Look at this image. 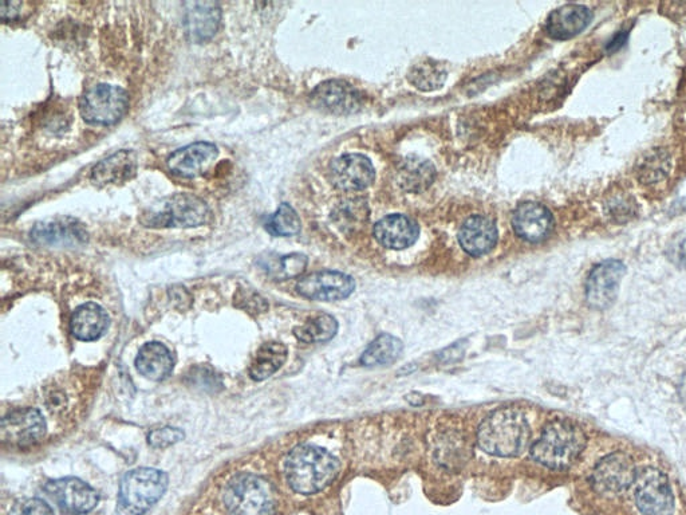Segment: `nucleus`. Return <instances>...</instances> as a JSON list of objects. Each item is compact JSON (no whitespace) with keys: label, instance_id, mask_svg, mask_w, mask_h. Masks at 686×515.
Wrapping results in <instances>:
<instances>
[{"label":"nucleus","instance_id":"obj_17","mask_svg":"<svg viewBox=\"0 0 686 515\" xmlns=\"http://www.w3.org/2000/svg\"><path fill=\"white\" fill-rule=\"evenodd\" d=\"M512 227L516 235L530 243L543 242L554 230V218L543 204L527 202L520 204L512 215Z\"/></svg>","mask_w":686,"mask_h":515},{"label":"nucleus","instance_id":"obj_7","mask_svg":"<svg viewBox=\"0 0 686 515\" xmlns=\"http://www.w3.org/2000/svg\"><path fill=\"white\" fill-rule=\"evenodd\" d=\"M128 93L120 86L98 84L86 90L80 100V112L86 123L112 125L126 113Z\"/></svg>","mask_w":686,"mask_h":515},{"label":"nucleus","instance_id":"obj_36","mask_svg":"<svg viewBox=\"0 0 686 515\" xmlns=\"http://www.w3.org/2000/svg\"><path fill=\"white\" fill-rule=\"evenodd\" d=\"M607 208H609L611 218L618 220V222H626L636 214L634 200L626 198V196H617V198L611 199L607 203Z\"/></svg>","mask_w":686,"mask_h":515},{"label":"nucleus","instance_id":"obj_35","mask_svg":"<svg viewBox=\"0 0 686 515\" xmlns=\"http://www.w3.org/2000/svg\"><path fill=\"white\" fill-rule=\"evenodd\" d=\"M9 515H55L54 510L39 498L22 499L15 503Z\"/></svg>","mask_w":686,"mask_h":515},{"label":"nucleus","instance_id":"obj_37","mask_svg":"<svg viewBox=\"0 0 686 515\" xmlns=\"http://www.w3.org/2000/svg\"><path fill=\"white\" fill-rule=\"evenodd\" d=\"M248 305L246 306V310H254V312H263V310L267 309L266 302H264L263 298H260L258 294L252 293V292H242V294H239L238 297H236V302H247Z\"/></svg>","mask_w":686,"mask_h":515},{"label":"nucleus","instance_id":"obj_5","mask_svg":"<svg viewBox=\"0 0 686 515\" xmlns=\"http://www.w3.org/2000/svg\"><path fill=\"white\" fill-rule=\"evenodd\" d=\"M164 471L141 467L122 478L118 494V515H143L159 502L168 489Z\"/></svg>","mask_w":686,"mask_h":515},{"label":"nucleus","instance_id":"obj_12","mask_svg":"<svg viewBox=\"0 0 686 515\" xmlns=\"http://www.w3.org/2000/svg\"><path fill=\"white\" fill-rule=\"evenodd\" d=\"M354 289L356 282L350 275L329 270L306 275L297 285L298 293L302 297L325 302L345 300Z\"/></svg>","mask_w":686,"mask_h":515},{"label":"nucleus","instance_id":"obj_21","mask_svg":"<svg viewBox=\"0 0 686 515\" xmlns=\"http://www.w3.org/2000/svg\"><path fill=\"white\" fill-rule=\"evenodd\" d=\"M420 228L415 220L401 214L385 216L374 226V237L385 249L405 250L419 238Z\"/></svg>","mask_w":686,"mask_h":515},{"label":"nucleus","instance_id":"obj_1","mask_svg":"<svg viewBox=\"0 0 686 515\" xmlns=\"http://www.w3.org/2000/svg\"><path fill=\"white\" fill-rule=\"evenodd\" d=\"M339 462L325 448L302 444L287 455L285 474L295 493L317 494L338 477Z\"/></svg>","mask_w":686,"mask_h":515},{"label":"nucleus","instance_id":"obj_39","mask_svg":"<svg viewBox=\"0 0 686 515\" xmlns=\"http://www.w3.org/2000/svg\"><path fill=\"white\" fill-rule=\"evenodd\" d=\"M628 35L629 34L626 33V31H620V34L615 35L609 42V45H607V51H609V53H614V51L620 50L621 47L625 45Z\"/></svg>","mask_w":686,"mask_h":515},{"label":"nucleus","instance_id":"obj_10","mask_svg":"<svg viewBox=\"0 0 686 515\" xmlns=\"http://www.w3.org/2000/svg\"><path fill=\"white\" fill-rule=\"evenodd\" d=\"M625 274L626 266L617 259H609L595 266L586 282L587 304L598 310L610 308L617 300Z\"/></svg>","mask_w":686,"mask_h":515},{"label":"nucleus","instance_id":"obj_40","mask_svg":"<svg viewBox=\"0 0 686 515\" xmlns=\"http://www.w3.org/2000/svg\"><path fill=\"white\" fill-rule=\"evenodd\" d=\"M678 266L686 267V239L678 245L673 257Z\"/></svg>","mask_w":686,"mask_h":515},{"label":"nucleus","instance_id":"obj_18","mask_svg":"<svg viewBox=\"0 0 686 515\" xmlns=\"http://www.w3.org/2000/svg\"><path fill=\"white\" fill-rule=\"evenodd\" d=\"M218 156L219 149L215 144L200 141L177 149L168 157L167 163L173 174L192 179L207 171Z\"/></svg>","mask_w":686,"mask_h":515},{"label":"nucleus","instance_id":"obj_19","mask_svg":"<svg viewBox=\"0 0 686 515\" xmlns=\"http://www.w3.org/2000/svg\"><path fill=\"white\" fill-rule=\"evenodd\" d=\"M184 27L187 37L195 43L211 39L219 29L222 10L215 2L185 3Z\"/></svg>","mask_w":686,"mask_h":515},{"label":"nucleus","instance_id":"obj_38","mask_svg":"<svg viewBox=\"0 0 686 515\" xmlns=\"http://www.w3.org/2000/svg\"><path fill=\"white\" fill-rule=\"evenodd\" d=\"M23 7H25V3L3 2L0 5V17L3 21H14V19L21 18Z\"/></svg>","mask_w":686,"mask_h":515},{"label":"nucleus","instance_id":"obj_2","mask_svg":"<svg viewBox=\"0 0 686 515\" xmlns=\"http://www.w3.org/2000/svg\"><path fill=\"white\" fill-rule=\"evenodd\" d=\"M530 439V424L518 408H500L492 412L477 430L480 448L487 454L502 458L523 454Z\"/></svg>","mask_w":686,"mask_h":515},{"label":"nucleus","instance_id":"obj_20","mask_svg":"<svg viewBox=\"0 0 686 515\" xmlns=\"http://www.w3.org/2000/svg\"><path fill=\"white\" fill-rule=\"evenodd\" d=\"M499 233L496 224L483 215H473L460 228L459 242L465 253L482 257L494 249Z\"/></svg>","mask_w":686,"mask_h":515},{"label":"nucleus","instance_id":"obj_32","mask_svg":"<svg viewBox=\"0 0 686 515\" xmlns=\"http://www.w3.org/2000/svg\"><path fill=\"white\" fill-rule=\"evenodd\" d=\"M301 219L290 204L283 203L277 212L268 216L266 230L274 237H294L301 231Z\"/></svg>","mask_w":686,"mask_h":515},{"label":"nucleus","instance_id":"obj_34","mask_svg":"<svg viewBox=\"0 0 686 515\" xmlns=\"http://www.w3.org/2000/svg\"><path fill=\"white\" fill-rule=\"evenodd\" d=\"M184 432L180 428L163 427L149 432L148 443L155 448H167L184 439Z\"/></svg>","mask_w":686,"mask_h":515},{"label":"nucleus","instance_id":"obj_25","mask_svg":"<svg viewBox=\"0 0 686 515\" xmlns=\"http://www.w3.org/2000/svg\"><path fill=\"white\" fill-rule=\"evenodd\" d=\"M175 367L172 353L161 342H148L136 357V368L145 379L163 381L171 375Z\"/></svg>","mask_w":686,"mask_h":515},{"label":"nucleus","instance_id":"obj_31","mask_svg":"<svg viewBox=\"0 0 686 515\" xmlns=\"http://www.w3.org/2000/svg\"><path fill=\"white\" fill-rule=\"evenodd\" d=\"M672 160L664 149H653L646 153L637 168L638 179L642 184H656L669 175Z\"/></svg>","mask_w":686,"mask_h":515},{"label":"nucleus","instance_id":"obj_29","mask_svg":"<svg viewBox=\"0 0 686 515\" xmlns=\"http://www.w3.org/2000/svg\"><path fill=\"white\" fill-rule=\"evenodd\" d=\"M337 332L338 322L330 314H319V316L311 317L305 324L294 329L295 337L299 341L307 342V344L330 341Z\"/></svg>","mask_w":686,"mask_h":515},{"label":"nucleus","instance_id":"obj_8","mask_svg":"<svg viewBox=\"0 0 686 515\" xmlns=\"http://www.w3.org/2000/svg\"><path fill=\"white\" fill-rule=\"evenodd\" d=\"M636 503L644 515H673L674 495L666 475L660 470L645 469L637 474Z\"/></svg>","mask_w":686,"mask_h":515},{"label":"nucleus","instance_id":"obj_26","mask_svg":"<svg viewBox=\"0 0 686 515\" xmlns=\"http://www.w3.org/2000/svg\"><path fill=\"white\" fill-rule=\"evenodd\" d=\"M287 355H289V351H287L286 345L282 344V342H266L258 349L254 359L251 361L250 369H248L251 379L255 381L267 380L268 377H271L283 367V364L286 363Z\"/></svg>","mask_w":686,"mask_h":515},{"label":"nucleus","instance_id":"obj_24","mask_svg":"<svg viewBox=\"0 0 686 515\" xmlns=\"http://www.w3.org/2000/svg\"><path fill=\"white\" fill-rule=\"evenodd\" d=\"M110 318L102 306L88 302L74 310L70 320L73 336L81 341H96L109 328Z\"/></svg>","mask_w":686,"mask_h":515},{"label":"nucleus","instance_id":"obj_23","mask_svg":"<svg viewBox=\"0 0 686 515\" xmlns=\"http://www.w3.org/2000/svg\"><path fill=\"white\" fill-rule=\"evenodd\" d=\"M591 22L590 10L581 5H565L554 10L547 19L546 30L551 38L566 41L581 34Z\"/></svg>","mask_w":686,"mask_h":515},{"label":"nucleus","instance_id":"obj_22","mask_svg":"<svg viewBox=\"0 0 686 515\" xmlns=\"http://www.w3.org/2000/svg\"><path fill=\"white\" fill-rule=\"evenodd\" d=\"M139 168V157L134 151L122 149L106 157L93 168L92 182L97 187L112 186V184H122L129 182L137 174Z\"/></svg>","mask_w":686,"mask_h":515},{"label":"nucleus","instance_id":"obj_33","mask_svg":"<svg viewBox=\"0 0 686 515\" xmlns=\"http://www.w3.org/2000/svg\"><path fill=\"white\" fill-rule=\"evenodd\" d=\"M306 266V255L294 253L268 259L264 269L267 270L268 275H271L277 281H285V279L301 275L305 271Z\"/></svg>","mask_w":686,"mask_h":515},{"label":"nucleus","instance_id":"obj_30","mask_svg":"<svg viewBox=\"0 0 686 515\" xmlns=\"http://www.w3.org/2000/svg\"><path fill=\"white\" fill-rule=\"evenodd\" d=\"M410 84L423 92L440 89L447 80V70L441 64L432 60H425L413 65L408 73Z\"/></svg>","mask_w":686,"mask_h":515},{"label":"nucleus","instance_id":"obj_4","mask_svg":"<svg viewBox=\"0 0 686 515\" xmlns=\"http://www.w3.org/2000/svg\"><path fill=\"white\" fill-rule=\"evenodd\" d=\"M224 506L230 515H274L277 490L267 479L255 474H239L227 483Z\"/></svg>","mask_w":686,"mask_h":515},{"label":"nucleus","instance_id":"obj_9","mask_svg":"<svg viewBox=\"0 0 686 515\" xmlns=\"http://www.w3.org/2000/svg\"><path fill=\"white\" fill-rule=\"evenodd\" d=\"M637 473L634 461L625 452H614L605 456L595 466L591 483L602 495H618L628 490L636 482Z\"/></svg>","mask_w":686,"mask_h":515},{"label":"nucleus","instance_id":"obj_11","mask_svg":"<svg viewBox=\"0 0 686 515\" xmlns=\"http://www.w3.org/2000/svg\"><path fill=\"white\" fill-rule=\"evenodd\" d=\"M47 424L41 412L35 408H25L10 412L2 420L0 438L11 447L25 448L34 446L46 435Z\"/></svg>","mask_w":686,"mask_h":515},{"label":"nucleus","instance_id":"obj_27","mask_svg":"<svg viewBox=\"0 0 686 515\" xmlns=\"http://www.w3.org/2000/svg\"><path fill=\"white\" fill-rule=\"evenodd\" d=\"M435 176L436 169L429 161L419 159V157H409L398 171V182L406 191L421 192L431 186Z\"/></svg>","mask_w":686,"mask_h":515},{"label":"nucleus","instance_id":"obj_3","mask_svg":"<svg viewBox=\"0 0 686 515\" xmlns=\"http://www.w3.org/2000/svg\"><path fill=\"white\" fill-rule=\"evenodd\" d=\"M582 428L569 419L547 423L542 435L531 447V458L551 470H566L573 466L586 447Z\"/></svg>","mask_w":686,"mask_h":515},{"label":"nucleus","instance_id":"obj_41","mask_svg":"<svg viewBox=\"0 0 686 515\" xmlns=\"http://www.w3.org/2000/svg\"><path fill=\"white\" fill-rule=\"evenodd\" d=\"M681 399H682V402H684L685 407H686V375L684 377V383L681 384Z\"/></svg>","mask_w":686,"mask_h":515},{"label":"nucleus","instance_id":"obj_14","mask_svg":"<svg viewBox=\"0 0 686 515\" xmlns=\"http://www.w3.org/2000/svg\"><path fill=\"white\" fill-rule=\"evenodd\" d=\"M31 239L37 245L49 247H78L88 242V231L77 219L53 218L35 224Z\"/></svg>","mask_w":686,"mask_h":515},{"label":"nucleus","instance_id":"obj_16","mask_svg":"<svg viewBox=\"0 0 686 515\" xmlns=\"http://www.w3.org/2000/svg\"><path fill=\"white\" fill-rule=\"evenodd\" d=\"M315 108L333 114H352L361 109L362 97L357 89L345 81L323 82L311 94Z\"/></svg>","mask_w":686,"mask_h":515},{"label":"nucleus","instance_id":"obj_6","mask_svg":"<svg viewBox=\"0 0 686 515\" xmlns=\"http://www.w3.org/2000/svg\"><path fill=\"white\" fill-rule=\"evenodd\" d=\"M210 216V207L203 199L193 194L180 192V194L168 196L145 211L141 216V223L145 227L152 228H192L203 226Z\"/></svg>","mask_w":686,"mask_h":515},{"label":"nucleus","instance_id":"obj_28","mask_svg":"<svg viewBox=\"0 0 686 515\" xmlns=\"http://www.w3.org/2000/svg\"><path fill=\"white\" fill-rule=\"evenodd\" d=\"M402 351H404V345H402L400 338L388 333L380 334L366 348L364 355L361 357V364L365 365V367H380V365L392 364L401 356Z\"/></svg>","mask_w":686,"mask_h":515},{"label":"nucleus","instance_id":"obj_13","mask_svg":"<svg viewBox=\"0 0 686 515\" xmlns=\"http://www.w3.org/2000/svg\"><path fill=\"white\" fill-rule=\"evenodd\" d=\"M45 491L62 510L74 514L89 513L100 501L92 486L74 477L50 481L45 486Z\"/></svg>","mask_w":686,"mask_h":515},{"label":"nucleus","instance_id":"obj_15","mask_svg":"<svg viewBox=\"0 0 686 515\" xmlns=\"http://www.w3.org/2000/svg\"><path fill=\"white\" fill-rule=\"evenodd\" d=\"M330 176L339 190L362 191L372 186L376 172L368 157L360 153H348L333 161Z\"/></svg>","mask_w":686,"mask_h":515}]
</instances>
